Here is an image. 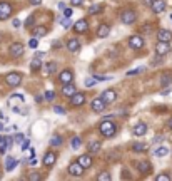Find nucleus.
<instances>
[{
    "label": "nucleus",
    "instance_id": "1",
    "mask_svg": "<svg viewBox=\"0 0 172 181\" xmlns=\"http://www.w3.org/2000/svg\"><path fill=\"white\" fill-rule=\"evenodd\" d=\"M99 133H100L102 138H112V136H115V133H117V126L112 123L110 119H105L99 124Z\"/></svg>",
    "mask_w": 172,
    "mask_h": 181
},
{
    "label": "nucleus",
    "instance_id": "2",
    "mask_svg": "<svg viewBox=\"0 0 172 181\" xmlns=\"http://www.w3.org/2000/svg\"><path fill=\"white\" fill-rule=\"evenodd\" d=\"M135 20H137L135 10H132V8H125V10L120 12V22L124 24V25H132V24H135Z\"/></svg>",
    "mask_w": 172,
    "mask_h": 181
},
{
    "label": "nucleus",
    "instance_id": "3",
    "mask_svg": "<svg viewBox=\"0 0 172 181\" xmlns=\"http://www.w3.org/2000/svg\"><path fill=\"white\" fill-rule=\"evenodd\" d=\"M23 44L22 42H13V44H10L8 45V56H10L12 59H18V57H22L23 56Z\"/></svg>",
    "mask_w": 172,
    "mask_h": 181
},
{
    "label": "nucleus",
    "instance_id": "4",
    "mask_svg": "<svg viewBox=\"0 0 172 181\" xmlns=\"http://www.w3.org/2000/svg\"><path fill=\"white\" fill-rule=\"evenodd\" d=\"M5 82H7V86H10V87L20 86L22 84V74L20 72H8L5 76Z\"/></svg>",
    "mask_w": 172,
    "mask_h": 181
},
{
    "label": "nucleus",
    "instance_id": "5",
    "mask_svg": "<svg viewBox=\"0 0 172 181\" xmlns=\"http://www.w3.org/2000/svg\"><path fill=\"white\" fill-rule=\"evenodd\" d=\"M68 99H70V106L72 107H82L83 104H85V94H83V92H78V91L75 92V94H72Z\"/></svg>",
    "mask_w": 172,
    "mask_h": 181
},
{
    "label": "nucleus",
    "instance_id": "6",
    "mask_svg": "<svg viewBox=\"0 0 172 181\" xmlns=\"http://www.w3.org/2000/svg\"><path fill=\"white\" fill-rule=\"evenodd\" d=\"M155 56H160V57H164V56H167L172 49H170V44L169 42H159L157 40V44H155Z\"/></svg>",
    "mask_w": 172,
    "mask_h": 181
},
{
    "label": "nucleus",
    "instance_id": "7",
    "mask_svg": "<svg viewBox=\"0 0 172 181\" xmlns=\"http://www.w3.org/2000/svg\"><path fill=\"white\" fill-rule=\"evenodd\" d=\"M144 37L139 35V34H134V35H130L129 37V47L132 49H135V51H139V49L144 47Z\"/></svg>",
    "mask_w": 172,
    "mask_h": 181
},
{
    "label": "nucleus",
    "instance_id": "8",
    "mask_svg": "<svg viewBox=\"0 0 172 181\" xmlns=\"http://www.w3.org/2000/svg\"><path fill=\"white\" fill-rule=\"evenodd\" d=\"M72 29H73L75 34H85L87 30H89V20H87V19H80V20H77L75 24H73Z\"/></svg>",
    "mask_w": 172,
    "mask_h": 181
},
{
    "label": "nucleus",
    "instance_id": "9",
    "mask_svg": "<svg viewBox=\"0 0 172 181\" xmlns=\"http://www.w3.org/2000/svg\"><path fill=\"white\" fill-rule=\"evenodd\" d=\"M12 5L8 2H0V20H7L12 15Z\"/></svg>",
    "mask_w": 172,
    "mask_h": 181
},
{
    "label": "nucleus",
    "instance_id": "10",
    "mask_svg": "<svg viewBox=\"0 0 172 181\" xmlns=\"http://www.w3.org/2000/svg\"><path fill=\"white\" fill-rule=\"evenodd\" d=\"M73 72L70 71V69H63L60 74H58V82H60V84H68V82H73Z\"/></svg>",
    "mask_w": 172,
    "mask_h": 181
},
{
    "label": "nucleus",
    "instance_id": "11",
    "mask_svg": "<svg viewBox=\"0 0 172 181\" xmlns=\"http://www.w3.org/2000/svg\"><path fill=\"white\" fill-rule=\"evenodd\" d=\"M102 101L105 102L107 106L109 104H112V102H115V99H117V92H115V89H105L104 92H102Z\"/></svg>",
    "mask_w": 172,
    "mask_h": 181
},
{
    "label": "nucleus",
    "instance_id": "12",
    "mask_svg": "<svg viewBox=\"0 0 172 181\" xmlns=\"http://www.w3.org/2000/svg\"><path fill=\"white\" fill-rule=\"evenodd\" d=\"M67 173L70 174V176H75V178H78V176H82V174H83V168L77 163V161H73V163L68 164Z\"/></svg>",
    "mask_w": 172,
    "mask_h": 181
},
{
    "label": "nucleus",
    "instance_id": "13",
    "mask_svg": "<svg viewBox=\"0 0 172 181\" xmlns=\"http://www.w3.org/2000/svg\"><path fill=\"white\" fill-rule=\"evenodd\" d=\"M77 163L80 164L83 169H89L90 166H92V163H94V159L90 158V153H87V154H82V156H78V158H77Z\"/></svg>",
    "mask_w": 172,
    "mask_h": 181
},
{
    "label": "nucleus",
    "instance_id": "14",
    "mask_svg": "<svg viewBox=\"0 0 172 181\" xmlns=\"http://www.w3.org/2000/svg\"><path fill=\"white\" fill-rule=\"evenodd\" d=\"M55 161H57V154L53 153V151H47L45 154H43V166H47V168H52L53 164H55Z\"/></svg>",
    "mask_w": 172,
    "mask_h": 181
},
{
    "label": "nucleus",
    "instance_id": "15",
    "mask_svg": "<svg viewBox=\"0 0 172 181\" xmlns=\"http://www.w3.org/2000/svg\"><path fill=\"white\" fill-rule=\"evenodd\" d=\"M155 37H157V40H159V42H170L172 40V32L167 30V29H159Z\"/></svg>",
    "mask_w": 172,
    "mask_h": 181
},
{
    "label": "nucleus",
    "instance_id": "16",
    "mask_svg": "<svg viewBox=\"0 0 172 181\" xmlns=\"http://www.w3.org/2000/svg\"><path fill=\"white\" fill-rule=\"evenodd\" d=\"M105 106L107 104L102 101V97H95V99L90 102V109L94 111V112H102V111L105 109Z\"/></svg>",
    "mask_w": 172,
    "mask_h": 181
},
{
    "label": "nucleus",
    "instance_id": "17",
    "mask_svg": "<svg viewBox=\"0 0 172 181\" xmlns=\"http://www.w3.org/2000/svg\"><path fill=\"white\" fill-rule=\"evenodd\" d=\"M165 7H167L165 0H154V2L150 3V8H152L154 13H162L165 10Z\"/></svg>",
    "mask_w": 172,
    "mask_h": 181
},
{
    "label": "nucleus",
    "instance_id": "18",
    "mask_svg": "<svg viewBox=\"0 0 172 181\" xmlns=\"http://www.w3.org/2000/svg\"><path fill=\"white\" fill-rule=\"evenodd\" d=\"M67 51H68V52H73V54L80 51V42H78L77 37H70V39L67 40Z\"/></svg>",
    "mask_w": 172,
    "mask_h": 181
},
{
    "label": "nucleus",
    "instance_id": "19",
    "mask_svg": "<svg viewBox=\"0 0 172 181\" xmlns=\"http://www.w3.org/2000/svg\"><path fill=\"white\" fill-rule=\"evenodd\" d=\"M109 34H110V25H109V24H100V25L97 27L95 35L99 37V39H105V37H109Z\"/></svg>",
    "mask_w": 172,
    "mask_h": 181
},
{
    "label": "nucleus",
    "instance_id": "20",
    "mask_svg": "<svg viewBox=\"0 0 172 181\" xmlns=\"http://www.w3.org/2000/svg\"><path fill=\"white\" fill-rule=\"evenodd\" d=\"M77 92V86L73 82H68V84H62V96L65 97H70L72 94Z\"/></svg>",
    "mask_w": 172,
    "mask_h": 181
},
{
    "label": "nucleus",
    "instance_id": "21",
    "mask_svg": "<svg viewBox=\"0 0 172 181\" xmlns=\"http://www.w3.org/2000/svg\"><path fill=\"white\" fill-rule=\"evenodd\" d=\"M132 133H134V136H139V138H140V136H144L147 133V124L142 123V121H140V123H137L134 126V129H132Z\"/></svg>",
    "mask_w": 172,
    "mask_h": 181
},
{
    "label": "nucleus",
    "instance_id": "22",
    "mask_svg": "<svg viewBox=\"0 0 172 181\" xmlns=\"http://www.w3.org/2000/svg\"><path fill=\"white\" fill-rule=\"evenodd\" d=\"M47 32H48V29L45 27V25H35L32 29V35L33 37H45L47 35Z\"/></svg>",
    "mask_w": 172,
    "mask_h": 181
},
{
    "label": "nucleus",
    "instance_id": "23",
    "mask_svg": "<svg viewBox=\"0 0 172 181\" xmlns=\"http://www.w3.org/2000/svg\"><path fill=\"white\" fill-rule=\"evenodd\" d=\"M13 143V138H0V154H3L7 148H10Z\"/></svg>",
    "mask_w": 172,
    "mask_h": 181
},
{
    "label": "nucleus",
    "instance_id": "24",
    "mask_svg": "<svg viewBox=\"0 0 172 181\" xmlns=\"http://www.w3.org/2000/svg\"><path fill=\"white\" fill-rule=\"evenodd\" d=\"M137 169H139L142 174H149L152 171V166H150L149 161H140V163H137Z\"/></svg>",
    "mask_w": 172,
    "mask_h": 181
},
{
    "label": "nucleus",
    "instance_id": "25",
    "mask_svg": "<svg viewBox=\"0 0 172 181\" xmlns=\"http://www.w3.org/2000/svg\"><path fill=\"white\" fill-rule=\"evenodd\" d=\"M100 148H102V143H100V141H92V143L87 144V153H90V154L99 153Z\"/></svg>",
    "mask_w": 172,
    "mask_h": 181
},
{
    "label": "nucleus",
    "instance_id": "26",
    "mask_svg": "<svg viewBox=\"0 0 172 181\" xmlns=\"http://www.w3.org/2000/svg\"><path fill=\"white\" fill-rule=\"evenodd\" d=\"M18 166V161L13 158V156H7V159H5V169L7 171H13Z\"/></svg>",
    "mask_w": 172,
    "mask_h": 181
},
{
    "label": "nucleus",
    "instance_id": "27",
    "mask_svg": "<svg viewBox=\"0 0 172 181\" xmlns=\"http://www.w3.org/2000/svg\"><path fill=\"white\" fill-rule=\"evenodd\" d=\"M149 149V144L145 143H132V151L134 153H145Z\"/></svg>",
    "mask_w": 172,
    "mask_h": 181
},
{
    "label": "nucleus",
    "instance_id": "28",
    "mask_svg": "<svg viewBox=\"0 0 172 181\" xmlns=\"http://www.w3.org/2000/svg\"><path fill=\"white\" fill-rule=\"evenodd\" d=\"M42 69V62H40V57H33L32 62H30V71L32 72H38Z\"/></svg>",
    "mask_w": 172,
    "mask_h": 181
},
{
    "label": "nucleus",
    "instance_id": "29",
    "mask_svg": "<svg viewBox=\"0 0 172 181\" xmlns=\"http://www.w3.org/2000/svg\"><path fill=\"white\" fill-rule=\"evenodd\" d=\"M102 10H104V5L102 3H94V5H90L89 7V15H97V13H100Z\"/></svg>",
    "mask_w": 172,
    "mask_h": 181
},
{
    "label": "nucleus",
    "instance_id": "30",
    "mask_svg": "<svg viewBox=\"0 0 172 181\" xmlns=\"http://www.w3.org/2000/svg\"><path fill=\"white\" fill-rule=\"evenodd\" d=\"M43 69H45L47 74H55L57 72V62H53V61L47 62V64H43Z\"/></svg>",
    "mask_w": 172,
    "mask_h": 181
},
{
    "label": "nucleus",
    "instance_id": "31",
    "mask_svg": "<svg viewBox=\"0 0 172 181\" xmlns=\"http://www.w3.org/2000/svg\"><path fill=\"white\" fill-rule=\"evenodd\" d=\"M170 84H172V76H170V72L162 74V76H160V86L164 87V86H170Z\"/></svg>",
    "mask_w": 172,
    "mask_h": 181
},
{
    "label": "nucleus",
    "instance_id": "32",
    "mask_svg": "<svg viewBox=\"0 0 172 181\" xmlns=\"http://www.w3.org/2000/svg\"><path fill=\"white\" fill-rule=\"evenodd\" d=\"M50 144L52 146H62L63 144V138H62V136H58V134H53L52 139H50Z\"/></svg>",
    "mask_w": 172,
    "mask_h": 181
},
{
    "label": "nucleus",
    "instance_id": "33",
    "mask_svg": "<svg viewBox=\"0 0 172 181\" xmlns=\"http://www.w3.org/2000/svg\"><path fill=\"white\" fill-rule=\"evenodd\" d=\"M154 154H155V158H162V156H167L169 154V149L164 148V146H160V148H157L154 151Z\"/></svg>",
    "mask_w": 172,
    "mask_h": 181
},
{
    "label": "nucleus",
    "instance_id": "34",
    "mask_svg": "<svg viewBox=\"0 0 172 181\" xmlns=\"http://www.w3.org/2000/svg\"><path fill=\"white\" fill-rule=\"evenodd\" d=\"M95 179H97V181H110L112 176H110V173H107V171H102V173L97 174Z\"/></svg>",
    "mask_w": 172,
    "mask_h": 181
},
{
    "label": "nucleus",
    "instance_id": "35",
    "mask_svg": "<svg viewBox=\"0 0 172 181\" xmlns=\"http://www.w3.org/2000/svg\"><path fill=\"white\" fill-rule=\"evenodd\" d=\"M70 146H72V149H78V148L82 146V139L78 138V136L72 138V139H70Z\"/></svg>",
    "mask_w": 172,
    "mask_h": 181
},
{
    "label": "nucleus",
    "instance_id": "36",
    "mask_svg": "<svg viewBox=\"0 0 172 181\" xmlns=\"http://www.w3.org/2000/svg\"><path fill=\"white\" fill-rule=\"evenodd\" d=\"M152 29H154V25H152V24H145V25H142L140 34H142V35H147V34L152 32Z\"/></svg>",
    "mask_w": 172,
    "mask_h": 181
},
{
    "label": "nucleus",
    "instance_id": "37",
    "mask_svg": "<svg viewBox=\"0 0 172 181\" xmlns=\"http://www.w3.org/2000/svg\"><path fill=\"white\" fill-rule=\"evenodd\" d=\"M155 179H157V181H169V179H170V176L167 174V173H160V174H157V176H155Z\"/></svg>",
    "mask_w": 172,
    "mask_h": 181
},
{
    "label": "nucleus",
    "instance_id": "38",
    "mask_svg": "<svg viewBox=\"0 0 172 181\" xmlns=\"http://www.w3.org/2000/svg\"><path fill=\"white\" fill-rule=\"evenodd\" d=\"M95 79H94V77H87V79L85 81H83V84H85V87H92V86H95Z\"/></svg>",
    "mask_w": 172,
    "mask_h": 181
},
{
    "label": "nucleus",
    "instance_id": "39",
    "mask_svg": "<svg viewBox=\"0 0 172 181\" xmlns=\"http://www.w3.org/2000/svg\"><path fill=\"white\" fill-rule=\"evenodd\" d=\"M60 25H62L63 29H70V25H72V22L68 20V17H65V19H62V20H60Z\"/></svg>",
    "mask_w": 172,
    "mask_h": 181
},
{
    "label": "nucleus",
    "instance_id": "40",
    "mask_svg": "<svg viewBox=\"0 0 172 181\" xmlns=\"http://www.w3.org/2000/svg\"><path fill=\"white\" fill-rule=\"evenodd\" d=\"M28 47H30V49H37L38 47V39L37 37L30 39V40H28Z\"/></svg>",
    "mask_w": 172,
    "mask_h": 181
},
{
    "label": "nucleus",
    "instance_id": "41",
    "mask_svg": "<svg viewBox=\"0 0 172 181\" xmlns=\"http://www.w3.org/2000/svg\"><path fill=\"white\" fill-rule=\"evenodd\" d=\"M28 148H30V141H28V139H23L22 143H20V149H22V151H27Z\"/></svg>",
    "mask_w": 172,
    "mask_h": 181
},
{
    "label": "nucleus",
    "instance_id": "42",
    "mask_svg": "<svg viewBox=\"0 0 172 181\" xmlns=\"http://www.w3.org/2000/svg\"><path fill=\"white\" fill-rule=\"evenodd\" d=\"M92 77H94V79H95L97 82H102V81H110V79H112L110 76H92Z\"/></svg>",
    "mask_w": 172,
    "mask_h": 181
},
{
    "label": "nucleus",
    "instance_id": "43",
    "mask_svg": "<svg viewBox=\"0 0 172 181\" xmlns=\"http://www.w3.org/2000/svg\"><path fill=\"white\" fill-rule=\"evenodd\" d=\"M28 179H30V181H38V179H42V176L38 173H30V174H28Z\"/></svg>",
    "mask_w": 172,
    "mask_h": 181
},
{
    "label": "nucleus",
    "instance_id": "44",
    "mask_svg": "<svg viewBox=\"0 0 172 181\" xmlns=\"http://www.w3.org/2000/svg\"><path fill=\"white\" fill-rule=\"evenodd\" d=\"M53 97H55V92L53 91H45V99L47 101H53Z\"/></svg>",
    "mask_w": 172,
    "mask_h": 181
},
{
    "label": "nucleus",
    "instance_id": "45",
    "mask_svg": "<svg viewBox=\"0 0 172 181\" xmlns=\"http://www.w3.org/2000/svg\"><path fill=\"white\" fill-rule=\"evenodd\" d=\"M142 71H144L142 67H139V69H134V71H129V72H127V77H129V76H135V74H140Z\"/></svg>",
    "mask_w": 172,
    "mask_h": 181
},
{
    "label": "nucleus",
    "instance_id": "46",
    "mask_svg": "<svg viewBox=\"0 0 172 181\" xmlns=\"http://www.w3.org/2000/svg\"><path fill=\"white\" fill-rule=\"evenodd\" d=\"M160 94H162V96H167V94H170V86H164V87H162Z\"/></svg>",
    "mask_w": 172,
    "mask_h": 181
},
{
    "label": "nucleus",
    "instance_id": "47",
    "mask_svg": "<svg viewBox=\"0 0 172 181\" xmlns=\"http://www.w3.org/2000/svg\"><path fill=\"white\" fill-rule=\"evenodd\" d=\"M27 163L30 164V166H35V164H37V156H35V154H33V156H30V158H28V161H27Z\"/></svg>",
    "mask_w": 172,
    "mask_h": 181
},
{
    "label": "nucleus",
    "instance_id": "48",
    "mask_svg": "<svg viewBox=\"0 0 172 181\" xmlns=\"http://www.w3.org/2000/svg\"><path fill=\"white\" fill-rule=\"evenodd\" d=\"M72 12H73V10H72L70 7H65V8H63V17H70Z\"/></svg>",
    "mask_w": 172,
    "mask_h": 181
},
{
    "label": "nucleus",
    "instance_id": "49",
    "mask_svg": "<svg viewBox=\"0 0 172 181\" xmlns=\"http://www.w3.org/2000/svg\"><path fill=\"white\" fill-rule=\"evenodd\" d=\"M23 139H25V138H23V134H20V133L15 134V138H13V141H15V143H22Z\"/></svg>",
    "mask_w": 172,
    "mask_h": 181
},
{
    "label": "nucleus",
    "instance_id": "50",
    "mask_svg": "<svg viewBox=\"0 0 172 181\" xmlns=\"http://www.w3.org/2000/svg\"><path fill=\"white\" fill-rule=\"evenodd\" d=\"M70 3H72V7H80L83 3V0H70Z\"/></svg>",
    "mask_w": 172,
    "mask_h": 181
},
{
    "label": "nucleus",
    "instance_id": "51",
    "mask_svg": "<svg viewBox=\"0 0 172 181\" xmlns=\"http://www.w3.org/2000/svg\"><path fill=\"white\" fill-rule=\"evenodd\" d=\"M53 111H55L57 114H65V109H63V107H60V106H55V107H53Z\"/></svg>",
    "mask_w": 172,
    "mask_h": 181
},
{
    "label": "nucleus",
    "instance_id": "52",
    "mask_svg": "<svg viewBox=\"0 0 172 181\" xmlns=\"http://www.w3.org/2000/svg\"><path fill=\"white\" fill-rule=\"evenodd\" d=\"M12 25H13V27H15V29H18V27H20V25H22V22H20V20H18V19H13V20H12Z\"/></svg>",
    "mask_w": 172,
    "mask_h": 181
},
{
    "label": "nucleus",
    "instance_id": "53",
    "mask_svg": "<svg viewBox=\"0 0 172 181\" xmlns=\"http://www.w3.org/2000/svg\"><path fill=\"white\" fill-rule=\"evenodd\" d=\"M160 59H162L160 56H157V59H152V61H150V64H152V66H159V62H160Z\"/></svg>",
    "mask_w": 172,
    "mask_h": 181
},
{
    "label": "nucleus",
    "instance_id": "54",
    "mask_svg": "<svg viewBox=\"0 0 172 181\" xmlns=\"http://www.w3.org/2000/svg\"><path fill=\"white\" fill-rule=\"evenodd\" d=\"M32 22H33V15H30V17L25 20V27H32Z\"/></svg>",
    "mask_w": 172,
    "mask_h": 181
},
{
    "label": "nucleus",
    "instance_id": "55",
    "mask_svg": "<svg viewBox=\"0 0 172 181\" xmlns=\"http://www.w3.org/2000/svg\"><path fill=\"white\" fill-rule=\"evenodd\" d=\"M30 2V5H33V7H38L42 3V0H28Z\"/></svg>",
    "mask_w": 172,
    "mask_h": 181
},
{
    "label": "nucleus",
    "instance_id": "56",
    "mask_svg": "<svg viewBox=\"0 0 172 181\" xmlns=\"http://www.w3.org/2000/svg\"><path fill=\"white\" fill-rule=\"evenodd\" d=\"M10 99H18V101H22V102L25 101V99H23V96H22V94H13V96L10 97Z\"/></svg>",
    "mask_w": 172,
    "mask_h": 181
},
{
    "label": "nucleus",
    "instance_id": "57",
    "mask_svg": "<svg viewBox=\"0 0 172 181\" xmlns=\"http://www.w3.org/2000/svg\"><path fill=\"white\" fill-rule=\"evenodd\" d=\"M167 128H169V129L172 131V116L169 117V119H167Z\"/></svg>",
    "mask_w": 172,
    "mask_h": 181
},
{
    "label": "nucleus",
    "instance_id": "58",
    "mask_svg": "<svg viewBox=\"0 0 172 181\" xmlns=\"http://www.w3.org/2000/svg\"><path fill=\"white\" fill-rule=\"evenodd\" d=\"M65 7H67V5H65V2H58V8H60V10H63Z\"/></svg>",
    "mask_w": 172,
    "mask_h": 181
},
{
    "label": "nucleus",
    "instance_id": "59",
    "mask_svg": "<svg viewBox=\"0 0 172 181\" xmlns=\"http://www.w3.org/2000/svg\"><path fill=\"white\" fill-rule=\"evenodd\" d=\"M152 2H154V0H144V3H145V5H149V7H150Z\"/></svg>",
    "mask_w": 172,
    "mask_h": 181
},
{
    "label": "nucleus",
    "instance_id": "60",
    "mask_svg": "<svg viewBox=\"0 0 172 181\" xmlns=\"http://www.w3.org/2000/svg\"><path fill=\"white\" fill-rule=\"evenodd\" d=\"M0 129H2V124H0Z\"/></svg>",
    "mask_w": 172,
    "mask_h": 181
},
{
    "label": "nucleus",
    "instance_id": "61",
    "mask_svg": "<svg viewBox=\"0 0 172 181\" xmlns=\"http://www.w3.org/2000/svg\"><path fill=\"white\" fill-rule=\"evenodd\" d=\"M0 178H2V174H0Z\"/></svg>",
    "mask_w": 172,
    "mask_h": 181
},
{
    "label": "nucleus",
    "instance_id": "62",
    "mask_svg": "<svg viewBox=\"0 0 172 181\" xmlns=\"http://www.w3.org/2000/svg\"><path fill=\"white\" fill-rule=\"evenodd\" d=\"M170 19H172V15H170Z\"/></svg>",
    "mask_w": 172,
    "mask_h": 181
},
{
    "label": "nucleus",
    "instance_id": "63",
    "mask_svg": "<svg viewBox=\"0 0 172 181\" xmlns=\"http://www.w3.org/2000/svg\"><path fill=\"white\" fill-rule=\"evenodd\" d=\"M0 138H2V136H0Z\"/></svg>",
    "mask_w": 172,
    "mask_h": 181
}]
</instances>
